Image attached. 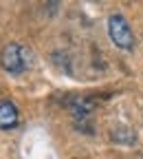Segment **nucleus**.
<instances>
[{"label":"nucleus","instance_id":"obj_3","mask_svg":"<svg viewBox=\"0 0 143 159\" xmlns=\"http://www.w3.org/2000/svg\"><path fill=\"white\" fill-rule=\"evenodd\" d=\"M18 108L9 102V99H2L0 102V128L2 130H11L18 126Z\"/></svg>","mask_w":143,"mask_h":159},{"label":"nucleus","instance_id":"obj_2","mask_svg":"<svg viewBox=\"0 0 143 159\" xmlns=\"http://www.w3.org/2000/svg\"><path fill=\"white\" fill-rule=\"evenodd\" d=\"M108 35L115 42V47L124 49V51H130L134 47V33L128 25V20L119 13H112L108 18Z\"/></svg>","mask_w":143,"mask_h":159},{"label":"nucleus","instance_id":"obj_1","mask_svg":"<svg viewBox=\"0 0 143 159\" xmlns=\"http://www.w3.org/2000/svg\"><path fill=\"white\" fill-rule=\"evenodd\" d=\"M0 64H2V69L7 73L20 75L29 66V51L22 44H18V42H9V44L2 47V51H0Z\"/></svg>","mask_w":143,"mask_h":159}]
</instances>
